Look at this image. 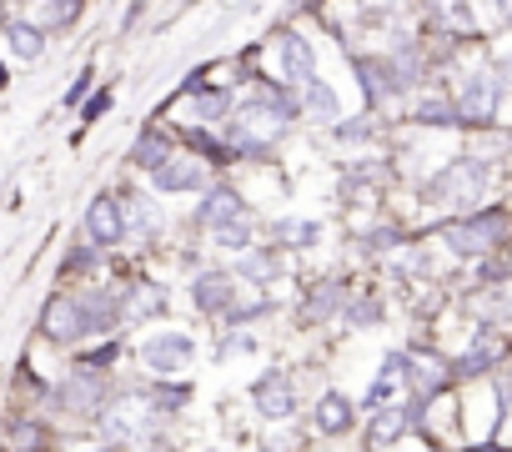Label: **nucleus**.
Masks as SVG:
<instances>
[{
	"label": "nucleus",
	"mask_w": 512,
	"mask_h": 452,
	"mask_svg": "<svg viewBox=\"0 0 512 452\" xmlns=\"http://www.w3.org/2000/svg\"><path fill=\"white\" fill-rule=\"evenodd\" d=\"M11 437H16V447H41V432H36V427H26V422H16V427H11Z\"/></svg>",
	"instance_id": "nucleus-34"
},
{
	"label": "nucleus",
	"mask_w": 512,
	"mask_h": 452,
	"mask_svg": "<svg viewBox=\"0 0 512 452\" xmlns=\"http://www.w3.org/2000/svg\"><path fill=\"white\" fill-rule=\"evenodd\" d=\"M357 76H362V86H367V101H387V96L397 91L387 61H357Z\"/></svg>",
	"instance_id": "nucleus-21"
},
{
	"label": "nucleus",
	"mask_w": 512,
	"mask_h": 452,
	"mask_svg": "<svg viewBox=\"0 0 512 452\" xmlns=\"http://www.w3.org/2000/svg\"><path fill=\"white\" fill-rule=\"evenodd\" d=\"M106 106H111V91H96V96L86 101V111H81V121H96V116H101Z\"/></svg>",
	"instance_id": "nucleus-33"
},
{
	"label": "nucleus",
	"mask_w": 512,
	"mask_h": 452,
	"mask_svg": "<svg viewBox=\"0 0 512 452\" xmlns=\"http://www.w3.org/2000/svg\"><path fill=\"white\" fill-rule=\"evenodd\" d=\"M121 201L111 196V191H101L91 206H86V237H91V247H111V242H121Z\"/></svg>",
	"instance_id": "nucleus-8"
},
{
	"label": "nucleus",
	"mask_w": 512,
	"mask_h": 452,
	"mask_svg": "<svg viewBox=\"0 0 512 452\" xmlns=\"http://www.w3.org/2000/svg\"><path fill=\"white\" fill-rule=\"evenodd\" d=\"M91 452H111V447H91Z\"/></svg>",
	"instance_id": "nucleus-39"
},
{
	"label": "nucleus",
	"mask_w": 512,
	"mask_h": 452,
	"mask_svg": "<svg viewBox=\"0 0 512 452\" xmlns=\"http://www.w3.org/2000/svg\"><path fill=\"white\" fill-rule=\"evenodd\" d=\"M241 277H277V257L272 252H246Z\"/></svg>",
	"instance_id": "nucleus-29"
},
{
	"label": "nucleus",
	"mask_w": 512,
	"mask_h": 452,
	"mask_svg": "<svg viewBox=\"0 0 512 452\" xmlns=\"http://www.w3.org/2000/svg\"><path fill=\"white\" fill-rule=\"evenodd\" d=\"M121 322V302L111 292H81V297H56L41 312V332L51 342H86L96 332H111Z\"/></svg>",
	"instance_id": "nucleus-1"
},
{
	"label": "nucleus",
	"mask_w": 512,
	"mask_h": 452,
	"mask_svg": "<svg viewBox=\"0 0 512 452\" xmlns=\"http://www.w3.org/2000/svg\"><path fill=\"white\" fill-rule=\"evenodd\" d=\"M272 237L282 247H317L322 242V226L307 221V216H282V221H272Z\"/></svg>",
	"instance_id": "nucleus-18"
},
{
	"label": "nucleus",
	"mask_w": 512,
	"mask_h": 452,
	"mask_svg": "<svg viewBox=\"0 0 512 452\" xmlns=\"http://www.w3.org/2000/svg\"><path fill=\"white\" fill-rule=\"evenodd\" d=\"M191 302H196L201 312H231V302H236V277H231V272H201V277L191 282Z\"/></svg>",
	"instance_id": "nucleus-11"
},
{
	"label": "nucleus",
	"mask_w": 512,
	"mask_h": 452,
	"mask_svg": "<svg viewBox=\"0 0 512 452\" xmlns=\"http://www.w3.org/2000/svg\"><path fill=\"white\" fill-rule=\"evenodd\" d=\"M0 91H6V66H0Z\"/></svg>",
	"instance_id": "nucleus-38"
},
{
	"label": "nucleus",
	"mask_w": 512,
	"mask_h": 452,
	"mask_svg": "<svg viewBox=\"0 0 512 452\" xmlns=\"http://www.w3.org/2000/svg\"><path fill=\"white\" fill-rule=\"evenodd\" d=\"M352 417H357V407H352L342 392H327V397L312 407V422H317V432H327V437L352 432Z\"/></svg>",
	"instance_id": "nucleus-14"
},
{
	"label": "nucleus",
	"mask_w": 512,
	"mask_h": 452,
	"mask_svg": "<svg viewBox=\"0 0 512 452\" xmlns=\"http://www.w3.org/2000/svg\"><path fill=\"white\" fill-rule=\"evenodd\" d=\"M226 106H231V96L211 91V96H196V101H191V116H196V121H221Z\"/></svg>",
	"instance_id": "nucleus-28"
},
{
	"label": "nucleus",
	"mask_w": 512,
	"mask_h": 452,
	"mask_svg": "<svg viewBox=\"0 0 512 452\" xmlns=\"http://www.w3.org/2000/svg\"><path fill=\"white\" fill-rule=\"evenodd\" d=\"M392 387H402V357H387V367L377 372V382H372V392H367L362 407H387V392Z\"/></svg>",
	"instance_id": "nucleus-25"
},
{
	"label": "nucleus",
	"mask_w": 512,
	"mask_h": 452,
	"mask_svg": "<svg viewBox=\"0 0 512 452\" xmlns=\"http://www.w3.org/2000/svg\"><path fill=\"white\" fill-rule=\"evenodd\" d=\"M377 417H372V447H392L407 427H412V407H372Z\"/></svg>",
	"instance_id": "nucleus-17"
},
{
	"label": "nucleus",
	"mask_w": 512,
	"mask_h": 452,
	"mask_svg": "<svg viewBox=\"0 0 512 452\" xmlns=\"http://www.w3.org/2000/svg\"><path fill=\"white\" fill-rule=\"evenodd\" d=\"M282 71H287L292 86H307L317 76V56H312V41L307 36H297V31L282 36Z\"/></svg>",
	"instance_id": "nucleus-12"
},
{
	"label": "nucleus",
	"mask_w": 512,
	"mask_h": 452,
	"mask_svg": "<svg viewBox=\"0 0 512 452\" xmlns=\"http://www.w3.org/2000/svg\"><path fill=\"white\" fill-rule=\"evenodd\" d=\"M86 91H91V71H81V76L71 81V91H66V106H81V101H86Z\"/></svg>",
	"instance_id": "nucleus-32"
},
{
	"label": "nucleus",
	"mask_w": 512,
	"mask_h": 452,
	"mask_svg": "<svg viewBox=\"0 0 512 452\" xmlns=\"http://www.w3.org/2000/svg\"><path fill=\"white\" fill-rule=\"evenodd\" d=\"M121 216H131V221H121V237L131 232L136 242H151V237L161 232V216H156V206H151L146 196H126V201H121Z\"/></svg>",
	"instance_id": "nucleus-15"
},
{
	"label": "nucleus",
	"mask_w": 512,
	"mask_h": 452,
	"mask_svg": "<svg viewBox=\"0 0 512 452\" xmlns=\"http://www.w3.org/2000/svg\"><path fill=\"white\" fill-rule=\"evenodd\" d=\"M397 242H402L397 232H372V237H367V252H387V247H397Z\"/></svg>",
	"instance_id": "nucleus-36"
},
{
	"label": "nucleus",
	"mask_w": 512,
	"mask_h": 452,
	"mask_svg": "<svg viewBox=\"0 0 512 452\" xmlns=\"http://www.w3.org/2000/svg\"><path fill=\"white\" fill-rule=\"evenodd\" d=\"M402 382H412V392L427 397L447 382V367H442V357H402Z\"/></svg>",
	"instance_id": "nucleus-16"
},
{
	"label": "nucleus",
	"mask_w": 512,
	"mask_h": 452,
	"mask_svg": "<svg viewBox=\"0 0 512 452\" xmlns=\"http://www.w3.org/2000/svg\"><path fill=\"white\" fill-rule=\"evenodd\" d=\"M201 181H206V171H201L196 156H166V161L151 171V186H156V191H196Z\"/></svg>",
	"instance_id": "nucleus-10"
},
{
	"label": "nucleus",
	"mask_w": 512,
	"mask_h": 452,
	"mask_svg": "<svg viewBox=\"0 0 512 452\" xmlns=\"http://www.w3.org/2000/svg\"><path fill=\"white\" fill-rule=\"evenodd\" d=\"M101 402H106V377L91 367H71L61 382V407L66 412H101Z\"/></svg>",
	"instance_id": "nucleus-6"
},
{
	"label": "nucleus",
	"mask_w": 512,
	"mask_h": 452,
	"mask_svg": "<svg viewBox=\"0 0 512 452\" xmlns=\"http://www.w3.org/2000/svg\"><path fill=\"white\" fill-rule=\"evenodd\" d=\"M347 317H352L357 327H372V322L382 317V307H377V302H352V307H347Z\"/></svg>",
	"instance_id": "nucleus-31"
},
{
	"label": "nucleus",
	"mask_w": 512,
	"mask_h": 452,
	"mask_svg": "<svg viewBox=\"0 0 512 452\" xmlns=\"http://www.w3.org/2000/svg\"><path fill=\"white\" fill-rule=\"evenodd\" d=\"M241 216H246V206H241V196L231 186H211L206 201L196 206V221L201 226H226V221H241Z\"/></svg>",
	"instance_id": "nucleus-13"
},
{
	"label": "nucleus",
	"mask_w": 512,
	"mask_h": 452,
	"mask_svg": "<svg viewBox=\"0 0 512 452\" xmlns=\"http://www.w3.org/2000/svg\"><path fill=\"white\" fill-rule=\"evenodd\" d=\"M497 352H502V347H497L492 337H477V342H472V347L462 352V362H457V372H462V377H482V372H487V367L497 362Z\"/></svg>",
	"instance_id": "nucleus-23"
},
{
	"label": "nucleus",
	"mask_w": 512,
	"mask_h": 452,
	"mask_svg": "<svg viewBox=\"0 0 512 452\" xmlns=\"http://www.w3.org/2000/svg\"><path fill=\"white\" fill-rule=\"evenodd\" d=\"M337 136H342V141L352 146V141H367V136H372V126H362V121H352V126H337Z\"/></svg>",
	"instance_id": "nucleus-35"
},
{
	"label": "nucleus",
	"mask_w": 512,
	"mask_h": 452,
	"mask_svg": "<svg viewBox=\"0 0 512 452\" xmlns=\"http://www.w3.org/2000/svg\"><path fill=\"white\" fill-rule=\"evenodd\" d=\"M342 297H347V292H342L337 282H327V287H322V292H317V297L307 302V322H327V317H332V312L342 307Z\"/></svg>",
	"instance_id": "nucleus-27"
},
{
	"label": "nucleus",
	"mask_w": 512,
	"mask_h": 452,
	"mask_svg": "<svg viewBox=\"0 0 512 452\" xmlns=\"http://www.w3.org/2000/svg\"><path fill=\"white\" fill-rule=\"evenodd\" d=\"M497 101H502V71H487V76H467L462 86V116L477 126V121H492L497 116Z\"/></svg>",
	"instance_id": "nucleus-7"
},
{
	"label": "nucleus",
	"mask_w": 512,
	"mask_h": 452,
	"mask_svg": "<svg viewBox=\"0 0 512 452\" xmlns=\"http://www.w3.org/2000/svg\"><path fill=\"white\" fill-rule=\"evenodd\" d=\"M191 357H196V347H191L186 332H151V337L141 342V362H146L151 372H181Z\"/></svg>",
	"instance_id": "nucleus-5"
},
{
	"label": "nucleus",
	"mask_w": 512,
	"mask_h": 452,
	"mask_svg": "<svg viewBox=\"0 0 512 452\" xmlns=\"http://www.w3.org/2000/svg\"><path fill=\"white\" fill-rule=\"evenodd\" d=\"M427 191H432L442 206H477L482 191H487V161H482V156H462V161L442 166Z\"/></svg>",
	"instance_id": "nucleus-2"
},
{
	"label": "nucleus",
	"mask_w": 512,
	"mask_h": 452,
	"mask_svg": "<svg viewBox=\"0 0 512 452\" xmlns=\"http://www.w3.org/2000/svg\"><path fill=\"white\" fill-rule=\"evenodd\" d=\"M161 302H166V292H161V287L136 282V287H131V302L121 307V317H126V322H136V317H146V312H161Z\"/></svg>",
	"instance_id": "nucleus-24"
},
{
	"label": "nucleus",
	"mask_w": 512,
	"mask_h": 452,
	"mask_svg": "<svg viewBox=\"0 0 512 452\" xmlns=\"http://www.w3.org/2000/svg\"><path fill=\"white\" fill-rule=\"evenodd\" d=\"M502 211H482V216H467V221H452L447 226V247L457 252V257H482L487 247H497L502 242Z\"/></svg>",
	"instance_id": "nucleus-3"
},
{
	"label": "nucleus",
	"mask_w": 512,
	"mask_h": 452,
	"mask_svg": "<svg viewBox=\"0 0 512 452\" xmlns=\"http://www.w3.org/2000/svg\"><path fill=\"white\" fill-rule=\"evenodd\" d=\"M307 116H312V121H337V116H342L337 91H332L327 81H317V76L307 81Z\"/></svg>",
	"instance_id": "nucleus-20"
},
{
	"label": "nucleus",
	"mask_w": 512,
	"mask_h": 452,
	"mask_svg": "<svg viewBox=\"0 0 512 452\" xmlns=\"http://www.w3.org/2000/svg\"><path fill=\"white\" fill-rule=\"evenodd\" d=\"M211 237H216V247H226V252H246V247H251V226H246V216H241V221L211 226Z\"/></svg>",
	"instance_id": "nucleus-26"
},
{
	"label": "nucleus",
	"mask_w": 512,
	"mask_h": 452,
	"mask_svg": "<svg viewBox=\"0 0 512 452\" xmlns=\"http://www.w3.org/2000/svg\"><path fill=\"white\" fill-rule=\"evenodd\" d=\"M472 452H502V447H497V442H482V447H472Z\"/></svg>",
	"instance_id": "nucleus-37"
},
{
	"label": "nucleus",
	"mask_w": 512,
	"mask_h": 452,
	"mask_svg": "<svg viewBox=\"0 0 512 452\" xmlns=\"http://www.w3.org/2000/svg\"><path fill=\"white\" fill-rule=\"evenodd\" d=\"M6 46H11L16 61H41L46 56V36L36 26H26V21H11L6 26Z\"/></svg>",
	"instance_id": "nucleus-19"
},
{
	"label": "nucleus",
	"mask_w": 512,
	"mask_h": 452,
	"mask_svg": "<svg viewBox=\"0 0 512 452\" xmlns=\"http://www.w3.org/2000/svg\"><path fill=\"white\" fill-rule=\"evenodd\" d=\"M256 412H262V417H292L297 412V392H292V377L287 372H267L262 382H256Z\"/></svg>",
	"instance_id": "nucleus-9"
},
{
	"label": "nucleus",
	"mask_w": 512,
	"mask_h": 452,
	"mask_svg": "<svg viewBox=\"0 0 512 452\" xmlns=\"http://www.w3.org/2000/svg\"><path fill=\"white\" fill-rule=\"evenodd\" d=\"M151 422H156V407L146 397H121L101 412V427L111 442H146L151 437Z\"/></svg>",
	"instance_id": "nucleus-4"
},
{
	"label": "nucleus",
	"mask_w": 512,
	"mask_h": 452,
	"mask_svg": "<svg viewBox=\"0 0 512 452\" xmlns=\"http://www.w3.org/2000/svg\"><path fill=\"white\" fill-rule=\"evenodd\" d=\"M166 156H171V141H166L161 131H141V141L131 146V161H136L141 171H156Z\"/></svg>",
	"instance_id": "nucleus-22"
},
{
	"label": "nucleus",
	"mask_w": 512,
	"mask_h": 452,
	"mask_svg": "<svg viewBox=\"0 0 512 452\" xmlns=\"http://www.w3.org/2000/svg\"><path fill=\"white\" fill-rule=\"evenodd\" d=\"M46 6H51V26H71L76 11H81V0H46Z\"/></svg>",
	"instance_id": "nucleus-30"
}]
</instances>
